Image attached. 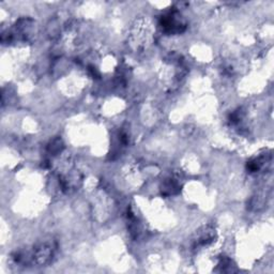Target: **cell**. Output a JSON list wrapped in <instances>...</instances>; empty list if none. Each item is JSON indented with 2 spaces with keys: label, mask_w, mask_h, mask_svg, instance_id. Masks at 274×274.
Here are the masks:
<instances>
[{
  "label": "cell",
  "mask_w": 274,
  "mask_h": 274,
  "mask_svg": "<svg viewBox=\"0 0 274 274\" xmlns=\"http://www.w3.org/2000/svg\"><path fill=\"white\" fill-rule=\"evenodd\" d=\"M163 190L165 192V194H168V195L175 194V193H177L179 191V185L175 180H169L165 184Z\"/></svg>",
  "instance_id": "277c9868"
},
{
  "label": "cell",
  "mask_w": 274,
  "mask_h": 274,
  "mask_svg": "<svg viewBox=\"0 0 274 274\" xmlns=\"http://www.w3.org/2000/svg\"><path fill=\"white\" fill-rule=\"evenodd\" d=\"M160 26L167 34H181L186 30V24L177 12H169L161 17Z\"/></svg>",
  "instance_id": "6da1fadb"
},
{
  "label": "cell",
  "mask_w": 274,
  "mask_h": 274,
  "mask_svg": "<svg viewBox=\"0 0 274 274\" xmlns=\"http://www.w3.org/2000/svg\"><path fill=\"white\" fill-rule=\"evenodd\" d=\"M53 256V248L49 245H41L35 250L34 261L37 265H45Z\"/></svg>",
  "instance_id": "3957f363"
},
{
  "label": "cell",
  "mask_w": 274,
  "mask_h": 274,
  "mask_svg": "<svg viewBox=\"0 0 274 274\" xmlns=\"http://www.w3.org/2000/svg\"><path fill=\"white\" fill-rule=\"evenodd\" d=\"M216 239V231L210 226H204L199 229L196 233V238L194 240L195 247H206L211 245Z\"/></svg>",
  "instance_id": "7a4b0ae2"
}]
</instances>
